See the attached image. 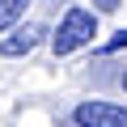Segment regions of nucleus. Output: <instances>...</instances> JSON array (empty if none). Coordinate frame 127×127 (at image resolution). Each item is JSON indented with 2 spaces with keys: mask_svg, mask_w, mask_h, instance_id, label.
<instances>
[{
  "mask_svg": "<svg viewBox=\"0 0 127 127\" xmlns=\"http://www.w3.org/2000/svg\"><path fill=\"white\" fill-rule=\"evenodd\" d=\"M26 4H30V0H0V34H4V30L26 13Z\"/></svg>",
  "mask_w": 127,
  "mask_h": 127,
  "instance_id": "obj_4",
  "label": "nucleus"
},
{
  "mask_svg": "<svg viewBox=\"0 0 127 127\" xmlns=\"http://www.w3.org/2000/svg\"><path fill=\"white\" fill-rule=\"evenodd\" d=\"M72 123L76 127H127V106H114V102H81L72 110Z\"/></svg>",
  "mask_w": 127,
  "mask_h": 127,
  "instance_id": "obj_2",
  "label": "nucleus"
},
{
  "mask_svg": "<svg viewBox=\"0 0 127 127\" xmlns=\"http://www.w3.org/2000/svg\"><path fill=\"white\" fill-rule=\"evenodd\" d=\"M38 38H42V26H21L13 38L0 42V51H4V55H26V51H34V47H38Z\"/></svg>",
  "mask_w": 127,
  "mask_h": 127,
  "instance_id": "obj_3",
  "label": "nucleus"
},
{
  "mask_svg": "<svg viewBox=\"0 0 127 127\" xmlns=\"http://www.w3.org/2000/svg\"><path fill=\"white\" fill-rule=\"evenodd\" d=\"M123 89H127V72H123Z\"/></svg>",
  "mask_w": 127,
  "mask_h": 127,
  "instance_id": "obj_7",
  "label": "nucleus"
},
{
  "mask_svg": "<svg viewBox=\"0 0 127 127\" xmlns=\"http://www.w3.org/2000/svg\"><path fill=\"white\" fill-rule=\"evenodd\" d=\"M93 4H97V13H114V9L123 4V0H93Z\"/></svg>",
  "mask_w": 127,
  "mask_h": 127,
  "instance_id": "obj_5",
  "label": "nucleus"
},
{
  "mask_svg": "<svg viewBox=\"0 0 127 127\" xmlns=\"http://www.w3.org/2000/svg\"><path fill=\"white\" fill-rule=\"evenodd\" d=\"M93 34H97L93 13L89 9H68L64 21H59V30H55V38H51V47H55V55H72L76 47L93 42Z\"/></svg>",
  "mask_w": 127,
  "mask_h": 127,
  "instance_id": "obj_1",
  "label": "nucleus"
},
{
  "mask_svg": "<svg viewBox=\"0 0 127 127\" xmlns=\"http://www.w3.org/2000/svg\"><path fill=\"white\" fill-rule=\"evenodd\" d=\"M119 47H127V30H123V34H119V38L110 42V51H119Z\"/></svg>",
  "mask_w": 127,
  "mask_h": 127,
  "instance_id": "obj_6",
  "label": "nucleus"
}]
</instances>
